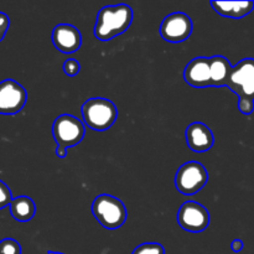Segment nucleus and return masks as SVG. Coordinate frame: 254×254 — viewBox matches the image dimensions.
<instances>
[{
    "instance_id": "7ed1b4c3",
    "label": "nucleus",
    "mask_w": 254,
    "mask_h": 254,
    "mask_svg": "<svg viewBox=\"0 0 254 254\" xmlns=\"http://www.w3.org/2000/svg\"><path fill=\"white\" fill-rule=\"evenodd\" d=\"M92 213L106 230H118L127 220V208L119 198L99 195L92 203Z\"/></svg>"
},
{
    "instance_id": "a211bd4d",
    "label": "nucleus",
    "mask_w": 254,
    "mask_h": 254,
    "mask_svg": "<svg viewBox=\"0 0 254 254\" xmlns=\"http://www.w3.org/2000/svg\"><path fill=\"white\" fill-rule=\"evenodd\" d=\"M12 201V196H11V191L10 189L7 188L6 184L2 183L0 180V210L6 206H10Z\"/></svg>"
},
{
    "instance_id": "f03ea898",
    "label": "nucleus",
    "mask_w": 254,
    "mask_h": 254,
    "mask_svg": "<svg viewBox=\"0 0 254 254\" xmlns=\"http://www.w3.org/2000/svg\"><path fill=\"white\" fill-rule=\"evenodd\" d=\"M82 117L88 128L96 131L108 130L118 117L116 104L106 98H91L82 106Z\"/></svg>"
},
{
    "instance_id": "dca6fc26",
    "label": "nucleus",
    "mask_w": 254,
    "mask_h": 254,
    "mask_svg": "<svg viewBox=\"0 0 254 254\" xmlns=\"http://www.w3.org/2000/svg\"><path fill=\"white\" fill-rule=\"evenodd\" d=\"M0 254H21V246L12 238L0 241Z\"/></svg>"
},
{
    "instance_id": "aec40b11",
    "label": "nucleus",
    "mask_w": 254,
    "mask_h": 254,
    "mask_svg": "<svg viewBox=\"0 0 254 254\" xmlns=\"http://www.w3.org/2000/svg\"><path fill=\"white\" fill-rule=\"evenodd\" d=\"M238 109L242 114L250 116L254 112V101L253 99H240L238 101Z\"/></svg>"
},
{
    "instance_id": "4468645a",
    "label": "nucleus",
    "mask_w": 254,
    "mask_h": 254,
    "mask_svg": "<svg viewBox=\"0 0 254 254\" xmlns=\"http://www.w3.org/2000/svg\"><path fill=\"white\" fill-rule=\"evenodd\" d=\"M35 212H36L35 202L27 196H19L16 198H12L10 203V213L19 222H29L34 218Z\"/></svg>"
},
{
    "instance_id": "5701e85b",
    "label": "nucleus",
    "mask_w": 254,
    "mask_h": 254,
    "mask_svg": "<svg viewBox=\"0 0 254 254\" xmlns=\"http://www.w3.org/2000/svg\"><path fill=\"white\" fill-rule=\"evenodd\" d=\"M56 155L59 158H66L67 156V148H64V146H57L56 149Z\"/></svg>"
},
{
    "instance_id": "2eb2a0df",
    "label": "nucleus",
    "mask_w": 254,
    "mask_h": 254,
    "mask_svg": "<svg viewBox=\"0 0 254 254\" xmlns=\"http://www.w3.org/2000/svg\"><path fill=\"white\" fill-rule=\"evenodd\" d=\"M210 61L212 87L227 86L228 77H230L231 69H232L230 61L223 56H212L210 57Z\"/></svg>"
},
{
    "instance_id": "1a4fd4ad",
    "label": "nucleus",
    "mask_w": 254,
    "mask_h": 254,
    "mask_svg": "<svg viewBox=\"0 0 254 254\" xmlns=\"http://www.w3.org/2000/svg\"><path fill=\"white\" fill-rule=\"evenodd\" d=\"M27 93L24 87L14 79L0 82V114L12 116L24 108Z\"/></svg>"
},
{
    "instance_id": "6ab92c4d",
    "label": "nucleus",
    "mask_w": 254,
    "mask_h": 254,
    "mask_svg": "<svg viewBox=\"0 0 254 254\" xmlns=\"http://www.w3.org/2000/svg\"><path fill=\"white\" fill-rule=\"evenodd\" d=\"M64 71L67 76L73 77L76 74H78V72L81 71V64L74 59H69L64 64Z\"/></svg>"
},
{
    "instance_id": "4be33fe9",
    "label": "nucleus",
    "mask_w": 254,
    "mask_h": 254,
    "mask_svg": "<svg viewBox=\"0 0 254 254\" xmlns=\"http://www.w3.org/2000/svg\"><path fill=\"white\" fill-rule=\"evenodd\" d=\"M243 247H245V245H243V242L241 240H235L232 243H231V250H232L235 253L241 252V251L243 250Z\"/></svg>"
},
{
    "instance_id": "39448f33",
    "label": "nucleus",
    "mask_w": 254,
    "mask_h": 254,
    "mask_svg": "<svg viewBox=\"0 0 254 254\" xmlns=\"http://www.w3.org/2000/svg\"><path fill=\"white\" fill-rule=\"evenodd\" d=\"M227 87L240 99L254 101V59H245L232 67Z\"/></svg>"
},
{
    "instance_id": "f257e3e1",
    "label": "nucleus",
    "mask_w": 254,
    "mask_h": 254,
    "mask_svg": "<svg viewBox=\"0 0 254 254\" xmlns=\"http://www.w3.org/2000/svg\"><path fill=\"white\" fill-rule=\"evenodd\" d=\"M133 21V10L127 4L108 5L99 10L94 25V36L101 41H109L124 34Z\"/></svg>"
},
{
    "instance_id": "423d86ee",
    "label": "nucleus",
    "mask_w": 254,
    "mask_h": 254,
    "mask_svg": "<svg viewBox=\"0 0 254 254\" xmlns=\"http://www.w3.org/2000/svg\"><path fill=\"white\" fill-rule=\"evenodd\" d=\"M86 129L83 123L71 114H62L57 117L52 126V135L57 146L71 148L77 145L83 139Z\"/></svg>"
},
{
    "instance_id": "ddd939ff",
    "label": "nucleus",
    "mask_w": 254,
    "mask_h": 254,
    "mask_svg": "<svg viewBox=\"0 0 254 254\" xmlns=\"http://www.w3.org/2000/svg\"><path fill=\"white\" fill-rule=\"evenodd\" d=\"M211 6L221 16L241 19L251 14L254 9V1H211Z\"/></svg>"
},
{
    "instance_id": "b1692460",
    "label": "nucleus",
    "mask_w": 254,
    "mask_h": 254,
    "mask_svg": "<svg viewBox=\"0 0 254 254\" xmlns=\"http://www.w3.org/2000/svg\"><path fill=\"white\" fill-rule=\"evenodd\" d=\"M47 254H64V253H60V252H52V251H49Z\"/></svg>"
},
{
    "instance_id": "f8f14e48",
    "label": "nucleus",
    "mask_w": 254,
    "mask_h": 254,
    "mask_svg": "<svg viewBox=\"0 0 254 254\" xmlns=\"http://www.w3.org/2000/svg\"><path fill=\"white\" fill-rule=\"evenodd\" d=\"M185 138L189 148L195 153L208 151L215 143L212 130L206 124L198 123V122L190 124L186 128Z\"/></svg>"
},
{
    "instance_id": "20e7f679",
    "label": "nucleus",
    "mask_w": 254,
    "mask_h": 254,
    "mask_svg": "<svg viewBox=\"0 0 254 254\" xmlns=\"http://www.w3.org/2000/svg\"><path fill=\"white\" fill-rule=\"evenodd\" d=\"M208 181V173L202 164L189 161L178 169L175 186L183 195H193L202 190Z\"/></svg>"
},
{
    "instance_id": "f3484780",
    "label": "nucleus",
    "mask_w": 254,
    "mask_h": 254,
    "mask_svg": "<svg viewBox=\"0 0 254 254\" xmlns=\"http://www.w3.org/2000/svg\"><path fill=\"white\" fill-rule=\"evenodd\" d=\"M131 254H165V250L160 243H143L138 246Z\"/></svg>"
},
{
    "instance_id": "9d476101",
    "label": "nucleus",
    "mask_w": 254,
    "mask_h": 254,
    "mask_svg": "<svg viewBox=\"0 0 254 254\" xmlns=\"http://www.w3.org/2000/svg\"><path fill=\"white\" fill-rule=\"evenodd\" d=\"M184 79L195 88L212 87L210 57H196L191 60L184 71Z\"/></svg>"
},
{
    "instance_id": "9b49d317",
    "label": "nucleus",
    "mask_w": 254,
    "mask_h": 254,
    "mask_svg": "<svg viewBox=\"0 0 254 254\" xmlns=\"http://www.w3.org/2000/svg\"><path fill=\"white\" fill-rule=\"evenodd\" d=\"M52 42L62 54H73L82 45L81 32L69 24H60L52 31Z\"/></svg>"
},
{
    "instance_id": "0eeeda50",
    "label": "nucleus",
    "mask_w": 254,
    "mask_h": 254,
    "mask_svg": "<svg viewBox=\"0 0 254 254\" xmlns=\"http://www.w3.org/2000/svg\"><path fill=\"white\" fill-rule=\"evenodd\" d=\"M178 223L188 232L200 233L210 225V213L201 203L188 201L179 208Z\"/></svg>"
},
{
    "instance_id": "6e6552de",
    "label": "nucleus",
    "mask_w": 254,
    "mask_h": 254,
    "mask_svg": "<svg viewBox=\"0 0 254 254\" xmlns=\"http://www.w3.org/2000/svg\"><path fill=\"white\" fill-rule=\"evenodd\" d=\"M192 32V20L184 12H173L163 20L160 36L165 41L179 44L190 37Z\"/></svg>"
},
{
    "instance_id": "412c9836",
    "label": "nucleus",
    "mask_w": 254,
    "mask_h": 254,
    "mask_svg": "<svg viewBox=\"0 0 254 254\" xmlns=\"http://www.w3.org/2000/svg\"><path fill=\"white\" fill-rule=\"evenodd\" d=\"M9 25H10L9 16H7L6 14H4V12L0 11V42H1V40L4 39L5 34H6L7 29H9Z\"/></svg>"
}]
</instances>
